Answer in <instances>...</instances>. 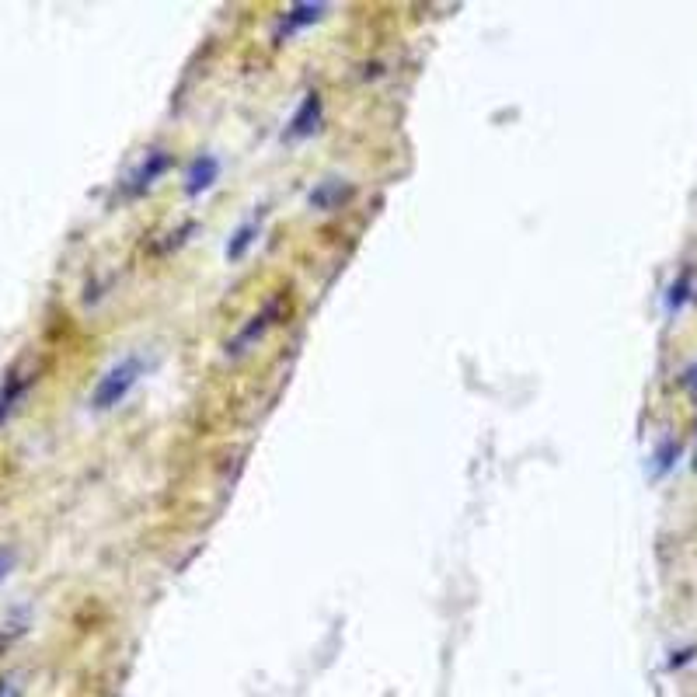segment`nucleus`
<instances>
[{
	"instance_id": "1",
	"label": "nucleus",
	"mask_w": 697,
	"mask_h": 697,
	"mask_svg": "<svg viewBox=\"0 0 697 697\" xmlns=\"http://www.w3.org/2000/svg\"><path fill=\"white\" fill-rule=\"evenodd\" d=\"M140 373H143V359L140 356H126L105 373L102 380L95 384V394H91V408L95 412H109V408L122 405L129 398L136 384H140Z\"/></svg>"
},
{
	"instance_id": "2",
	"label": "nucleus",
	"mask_w": 697,
	"mask_h": 697,
	"mask_svg": "<svg viewBox=\"0 0 697 697\" xmlns=\"http://www.w3.org/2000/svg\"><path fill=\"white\" fill-rule=\"evenodd\" d=\"M220 178V161L213 154H199L185 171V196H203Z\"/></svg>"
},
{
	"instance_id": "3",
	"label": "nucleus",
	"mask_w": 697,
	"mask_h": 697,
	"mask_svg": "<svg viewBox=\"0 0 697 697\" xmlns=\"http://www.w3.org/2000/svg\"><path fill=\"white\" fill-rule=\"evenodd\" d=\"M168 168H171V157L164 154V150H154V154H147V161H143L140 168H136L133 175H129L126 192H129V196H140V192L150 189V185H154L157 178H161Z\"/></svg>"
},
{
	"instance_id": "4",
	"label": "nucleus",
	"mask_w": 697,
	"mask_h": 697,
	"mask_svg": "<svg viewBox=\"0 0 697 697\" xmlns=\"http://www.w3.org/2000/svg\"><path fill=\"white\" fill-rule=\"evenodd\" d=\"M318 122H321V95H314L311 91V95L300 102V109L293 112L286 136H290V140H304V136H311L314 129H318Z\"/></svg>"
},
{
	"instance_id": "5",
	"label": "nucleus",
	"mask_w": 697,
	"mask_h": 697,
	"mask_svg": "<svg viewBox=\"0 0 697 697\" xmlns=\"http://www.w3.org/2000/svg\"><path fill=\"white\" fill-rule=\"evenodd\" d=\"M321 14H325V4H293L290 11H286V18L279 21L276 42L290 39V35H297L300 28H307V25H314V21H321Z\"/></svg>"
},
{
	"instance_id": "6",
	"label": "nucleus",
	"mask_w": 697,
	"mask_h": 697,
	"mask_svg": "<svg viewBox=\"0 0 697 697\" xmlns=\"http://www.w3.org/2000/svg\"><path fill=\"white\" fill-rule=\"evenodd\" d=\"M279 307H283V300H272V304L265 307L262 314H255V318H251V325L244 328V332H241V335H237V339H234V346H227V352H234V356H237V352H244V349H248V346H251V342H255V339H262V332H265V328L272 325V318H276V311H279Z\"/></svg>"
},
{
	"instance_id": "7",
	"label": "nucleus",
	"mask_w": 697,
	"mask_h": 697,
	"mask_svg": "<svg viewBox=\"0 0 697 697\" xmlns=\"http://www.w3.org/2000/svg\"><path fill=\"white\" fill-rule=\"evenodd\" d=\"M258 231H262V220L258 217H251L248 224L237 227V234L231 237V244H227V258H231V262H241V258L248 255L251 244H255Z\"/></svg>"
},
{
	"instance_id": "8",
	"label": "nucleus",
	"mask_w": 697,
	"mask_h": 697,
	"mask_svg": "<svg viewBox=\"0 0 697 697\" xmlns=\"http://www.w3.org/2000/svg\"><path fill=\"white\" fill-rule=\"evenodd\" d=\"M18 694H21L18 680H14V677H4V680H0V697H18Z\"/></svg>"
},
{
	"instance_id": "9",
	"label": "nucleus",
	"mask_w": 697,
	"mask_h": 697,
	"mask_svg": "<svg viewBox=\"0 0 697 697\" xmlns=\"http://www.w3.org/2000/svg\"><path fill=\"white\" fill-rule=\"evenodd\" d=\"M11 565H14V555H11V551H0V582L7 579V572H11Z\"/></svg>"
}]
</instances>
